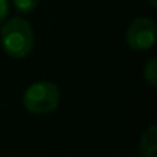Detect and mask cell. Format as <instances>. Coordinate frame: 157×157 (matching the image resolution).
<instances>
[{"instance_id":"cell-1","label":"cell","mask_w":157,"mask_h":157,"mask_svg":"<svg viewBox=\"0 0 157 157\" xmlns=\"http://www.w3.org/2000/svg\"><path fill=\"white\" fill-rule=\"evenodd\" d=\"M0 43L10 57L25 59L34 48V31L31 23L22 17H13L3 22Z\"/></svg>"},{"instance_id":"cell-3","label":"cell","mask_w":157,"mask_h":157,"mask_svg":"<svg viewBox=\"0 0 157 157\" xmlns=\"http://www.w3.org/2000/svg\"><path fill=\"white\" fill-rule=\"evenodd\" d=\"M157 39V26L152 19L137 17L134 19L126 31V43L134 51L149 49Z\"/></svg>"},{"instance_id":"cell-4","label":"cell","mask_w":157,"mask_h":157,"mask_svg":"<svg viewBox=\"0 0 157 157\" xmlns=\"http://www.w3.org/2000/svg\"><path fill=\"white\" fill-rule=\"evenodd\" d=\"M139 151L142 157H157V128L149 126L140 137Z\"/></svg>"},{"instance_id":"cell-5","label":"cell","mask_w":157,"mask_h":157,"mask_svg":"<svg viewBox=\"0 0 157 157\" xmlns=\"http://www.w3.org/2000/svg\"><path fill=\"white\" fill-rule=\"evenodd\" d=\"M143 77L148 82L149 86L155 88L157 86V59H149L143 68Z\"/></svg>"},{"instance_id":"cell-6","label":"cell","mask_w":157,"mask_h":157,"mask_svg":"<svg viewBox=\"0 0 157 157\" xmlns=\"http://www.w3.org/2000/svg\"><path fill=\"white\" fill-rule=\"evenodd\" d=\"M14 2V8L22 13V14H29L33 13L37 6H39V2L40 0H13Z\"/></svg>"},{"instance_id":"cell-2","label":"cell","mask_w":157,"mask_h":157,"mask_svg":"<svg viewBox=\"0 0 157 157\" xmlns=\"http://www.w3.org/2000/svg\"><path fill=\"white\" fill-rule=\"evenodd\" d=\"M60 103V90L52 82H36L23 94V106L33 114H49Z\"/></svg>"},{"instance_id":"cell-7","label":"cell","mask_w":157,"mask_h":157,"mask_svg":"<svg viewBox=\"0 0 157 157\" xmlns=\"http://www.w3.org/2000/svg\"><path fill=\"white\" fill-rule=\"evenodd\" d=\"M8 17V0H0V25Z\"/></svg>"},{"instance_id":"cell-8","label":"cell","mask_w":157,"mask_h":157,"mask_svg":"<svg viewBox=\"0 0 157 157\" xmlns=\"http://www.w3.org/2000/svg\"><path fill=\"white\" fill-rule=\"evenodd\" d=\"M148 2H149V5L152 8H157V0H148Z\"/></svg>"}]
</instances>
